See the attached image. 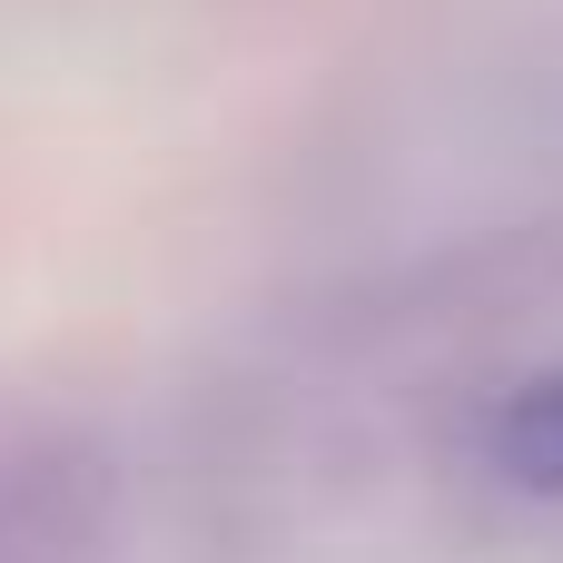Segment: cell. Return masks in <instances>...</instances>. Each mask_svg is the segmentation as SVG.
<instances>
[{"label":"cell","mask_w":563,"mask_h":563,"mask_svg":"<svg viewBox=\"0 0 563 563\" xmlns=\"http://www.w3.org/2000/svg\"><path fill=\"white\" fill-rule=\"evenodd\" d=\"M89 465L20 406H0V563H89Z\"/></svg>","instance_id":"1"},{"label":"cell","mask_w":563,"mask_h":563,"mask_svg":"<svg viewBox=\"0 0 563 563\" xmlns=\"http://www.w3.org/2000/svg\"><path fill=\"white\" fill-rule=\"evenodd\" d=\"M475 455H485V475H495L505 495L563 505V356H554V366H534V376H515V386L485 406Z\"/></svg>","instance_id":"2"}]
</instances>
